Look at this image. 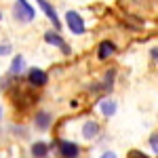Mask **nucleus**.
<instances>
[{
    "instance_id": "obj_1",
    "label": "nucleus",
    "mask_w": 158,
    "mask_h": 158,
    "mask_svg": "<svg viewBox=\"0 0 158 158\" xmlns=\"http://www.w3.org/2000/svg\"><path fill=\"white\" fill-rule=\"evenodd\" d=\"M13 15H15V19L17 21H23V23H30L32 19H34V9L23 2V0H19V2H15V9H13Z\"/></svg>"
},
{
    "instance_id": "obj_2",
    "label": "nucleus",
    "mask_w": 158,
    "mask_h": 158,
    "mask_svg": "<svg viewBox=\"0 0 158 158\" xmlns=\"http://www.w3.org/2000/svg\"><path fill=\"white\" fill-rule=\"evenodd\" d=\"M65 21H68V27H70L72 34H78V36L85 34L86 25H85V21H82V17H80L76 11H68L65 13Z\"/></svg>"
},
{
    "instance_id": "obj_3",
    "label": "nucleus",
    "mask_w": 158,
    "mask_h": 158,
    "mask_svg": "<svg viewBox=\"0 0 158 158\" xmlns=\"http://www.w3.org/2000/svg\"><path fill=\"white\" fill-rule=\"evenodd\" d=\"M47 80H49V76L44 70H40V68H32L30 72H27V82L32 86H38V89H42V86L47 85Z\"/></svg>"
},
{
    "instance_id": "obj_4",
    "label": "nucleus",
    "mask_w": 158,
    "mask_h": 158,
    "mask_svg": "<svg viewBox=\"0 0 158 158\" xmlns=\"http://www.w3.org/2000/svg\"><path fill=\"white\" fill-rule=\"evenodd\" d=\"M38 4H40L42 13H44V15H47V17L51 19L53 27H55V30L59 32V30H61V21H59V17H57V13H55V9H53V4H51V2H47V0H40Z\"/></svg>"
},
{
    "instance_id": "obj_5",
    "label": "nucleus",
    "mask_w": 158,
    "mask_h": 158,
    "mask_svg": "<svg viewBox=\"0 0 158 158\" xmlns=\"http://www.w3.org/2000/svg\"><path fill=\"white\" fill-rule=\"evenodd\" d=\"M59 154L61 158H78V154H80V148L76 146V143H72V141H59Z\"/></svg>"
},
{
    "instance_id": "obj_6",
    "label": "nucleus",
    "mask_w": 158,
    "mask_h": 158,
    "mask_svg": "<svg viewBox=\"0 0 158 158\" xmlns=\"http://www.w3.org/2000/svg\"><path fill=\"white\" fill-rule=\"evenodd\" d=\"M114 51H116L114 42H110V40H103V42L99 44V49H97V57H99V59H110V57L114 55Z\"/></svg>"
},
{
    "instance_id": "obj_7",
    "label": "nucleus",
    "mask_w": 158,
    "mask_h": 158,
    "mask_svg": "<svg viewBox=\"0 0 158 158\" xmlns=\"http://www.w3.org/2000/svg\"><path fill=\"white\" fill-rule=\"evenodd\" d=\"M44 40H47L49 44H53V47H61L65 53H70V49L63 44V38L59 36V32H47V34H44Z\"/></svg>"
},
{
    "instance_id": "obj_8",
    "label": "nucleus",
    "mask_w": 158,
    "mask_h": 158,
    "mask_svg": "<svg viewBox=\"0 0 158 158\" xmlns=\"http://www.w3.org/2000/svg\"><path fill=\"white\" fill-rule=\"evenodd\" d=\"M34 122H36V129L47 131V129L51 127V114H49V112H38L36 118H34Z\"/></svg>"
},
{
    "instance_id": "obj_9",
    "label": "nucleus",
    "mask_w": 158,
    "mask_h": 158,
    "mask_svg": "<svg viewBox=\"0 0 158 158\" xmlns=\"http://www.w3.org/2000/svg\"><path fill=\"white\" fill-rule=\"evenodd\" d=\"M97 133H99V124L95 120H86L85 124H82V135H85V139H93Z\"/></svg>"
},
{
    "instance_id": "obj_10",
    "label": "nucleus",
    "mask_w": 158,
    "mask_h": 158,
    "mask_svg": "<svg viewBox=\"0 0 158 158\" xmlns=\"http://www.w3.org/2000/svg\"><path fill=\"white\" fill-rule=\"evenodd\" d=\"M47 154H49V146L44 141H36L32 146V156L34 158H47Z\"/></svg>"
},
{
    "instance_id": "obj_11",
    "label": "nucleus",
    "mask_w": 158,
    "mask_h": 158,
    "mask_svg": "<svg viewBox=\"0 0 158 158\" xmlns=\"http://www.w3.org/2000/svg\"><path fill=\"white\" fill-rule=\"evenodd\" d=\"M99 110H101L103 116H114L116 114V103L112 99H103V101H99Z\"/></svg>"
},
{
    "instance_id": "obj_12",
    "label": "nucleus",
    "mask_w": 158,
    "mask_h": 158,
    "mask_svg": "<svg viewBox=\"0 0 158 158\" xmlns=\"http://www.w3.org/2000/svg\"><path fill=\"white\" fill-rule=\"evenodd\" d=\"M21 63H23V59H21V57H19V55H17V57H15V59H13L11 72H13V74H19V70H21Z\"/></svg>"
},
{
    "instance_id": "obj_13",
    "label": "nucleus",
    "mask_w": 158,
    "mask_h": 158,
    "mask_svg": "<svg viewBox=\"0 0 158 158\" xmlns=\"http://www.w3.org/2000/svg\"><path fill=\"white\" fill-rule=\"evenodd\" d=\"M150 146L154 150V154H158V135H152V137H150Z\"/></svg>"
},
{
    "instance_id": "obj_14",
    "label": "nucleus",
    "mask_w": 158,
    "mask_h": 158,
    "mask_svg": "<svg viewBox=\"0 0 158 158\" xmlns=\"http://www.w3.org/2000/svg\"><path fill=\"white\" fill-rule=\"evenodd\" d=\"M129 158H148L143 152H139V150H131L129 152Z\"/></svg>"
},
{
    "instance_id": "obj_15",
    "label": "nucleus",
    "mask_w": 158,
    "mask_h": 158,
    "mask_svg": "<svg viewBox=\"0 0 158 158\" xmlns=\"http://www.w3.org/2000/svg\"><path fill=\"white\" fill-rule=\"evenodd\" d=\"M101 158H116V154H114V152H106Z\"/></svg>"
},
{
    "instance_id": "obj_16",
    "label": "nucleus",
    "mask_w": 158,
    "mask_h": 158,
    "mask_svg": "<svg viewBox=\"0 0 158 158\" xmlns=\"http://www.w3.org/2000/svg\"><path fill=\"white\" fill-rule=\"evenodd\" d=\"M152 57H154V59L158 61V49H152Z\"/></svg>"
},
{
    "instance_id": "obj_17",
    "label": "nucleus",
    "mask_w": 158,
    "mask_h": 158,
    "mask_svg": "<svg viewBox=\"0 0 158 158\" xmlns=\"http://www.w3.org/2000/svg\"><path fill=\"white\" fill-rule=\"evenodd\" d=\"M0 116H2V110H0Z\"/></svg>"
}]
</instances>
